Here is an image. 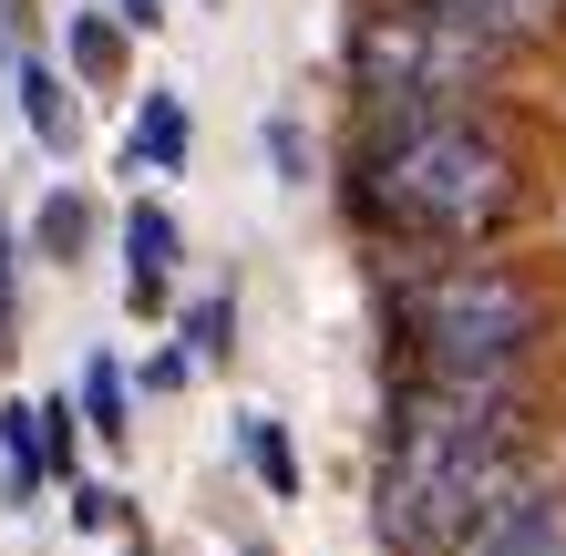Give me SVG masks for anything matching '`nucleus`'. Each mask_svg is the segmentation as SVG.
Wrapping results in <instances>:
<instances>
[{"label": "nucleus", "instance_id": "1", "mask_svg": "<svg viewBox=\"0 0 566 556\" xmlns=\"http://www.w3.org/2000/svg\"><path fill=\"white\" fill-rule=\"evenodd\" d=\"M525 495V402L515 381L412 371L381 443V536L402 556H453L484 515Z\"/></svg>", "mask_w": 566, "mask_h": 556}, {"label": "nucleus", "instance_id": "2", "mask_svg": "<svg viewBox=\"0 0 566 556\" xmlns=\"http://www.w3.org/2000/svg\"><path fill=\"white\" fill-rule=\"evenodd\" d=\"M515 207H525L515 145L484 135V124L453 114V104L381 114L371 145L350 155V217L371 227V238H402V248H474Z\"/></svg>", "mask_w": 566, "mask_h": 556}, {"label": "nucleus", "instance_id": "3", "mask_svg": "<svg viewBox=\"0 0 566 556\" xmlns=\"http://www.w3.org/2000/svg\"><path fill=\"white\" fill-rule=\"evenodd\" d=\"M546 319H556L546 289L515 269H484V258H453V269H422L391 289V331H402L412 371H453V381H515Z\"/></svg>", "mask_w": 566, "mask_h": 556}, {"label": "nucleus", "instance_id": "4", "mask_svg": "<svg viewBox=\"0 0 566 556\" xmlns=\"http://www.w3.org/2000/svg\"><path fill=\"white\" fill-rule=\"evenodd\" d=\"M340 62H350V83L371 93L381 114H402V104H453V93H474L505 52L474 42V31L443 21V11H412V0H360L350 31H340Z\"/></svg>", "mask_w": 566, "mask_h": 556}, {"label": "nucleus", "instance_id": "5", "mask_svg": "<svg viewBox=\"0 0 566 556\" xmlns=\"http://www.w3.org/2000/svg\"><path fill=\"white\" fill-rule=\"evenodd\" d=\"M453 556H566V495L525 484V495H515L505 515H484V526L463 536Z\"/></svg>", "mask_w": 566, "mask_h": 556}, {"label": "nucleus", "instance_id": "6", "mask_svg": "<svg viewBox=\"0 0 566 556\" xmlns=\"http://www.w3.org/2000/svg\"><path fill=\"white\" fill-rule=\"evenodd\" d=\"M412 11H443V21H463V31H474V42H494V52L556 42V31H566V0H412Z\"/></svg>", "mask_w": 566, "mask_h": 556}, {"label": "nucleus", "instance_id": "7", "mask_svg": "<svg viewBox=\"0 0 566 556\" xmlns=\"http://www.w3.org/2000/svg\"><path fill=\"white\" fill-rule=\"evenodd\" d=\"M124 269H135V279H124V289H135V310H165V279H176V217H165L155 196L124 217Z\"/></svg>", "mask_w": 566, "mask_h": 556}, {"label": "nucleus", "instance_id": "8", "mask_svg": "<svg viewBox=\"0 0 566 556\" xmlns=\"http://www.w3.org/2000/svg\"><path fill=\"white\" fill-rule=\"evenodd\" d=\"M11 83H21V114H31V135H42V145L62 155V145H73V83H62L42 52H21V62H11Z\"/></svg>", "mask_w": 566, "mask_h": 556}, {"label": "nucleus", "instance_id": "9", "mask_svg": "<svg viewBox=\"0 0 566 556\" xmlns=\"http://www.w3.org/2000/svg\"><path fill=\"white\" fill-rule=\"evenodd\" d=\"M186 145H196L186 93H145V114H135V166H145V176H165V166H186Z\"/></svg>", "mask_w": 566, "mask_h": 556}, {"label": "nucleus", "instance_id": "10", "mask_svg": "<svg viewBox=\"0 0 566 556\" xmlns=\"http://www.w3.org/2000/svg\"><path fill=\"white\" fill-rule=\"evenodd\" d=\"M238 453L269 474V495H298V443H289L279 412H238Z\"/></svg>", "mask_w": 566, "mask_h": 556}, {"label": "nucleus", "instance_id": "11", "mask_svg": "<svg viewBox=\"0 0 566 556\" xmlns=\"http://www.w3.org/2000/svg\"><path fill=\"white\" fill-rule=\"evenodd\" d=\"M0 464H11V495L31 505V484H42V402H0Z\"/></svg>", "mask_w": 566, "mask_h": 556}, {"label": "nucleus", "instance_id": "12", "mask_svg": "<svg viewBox=\"0 0 566 556\" xmlns=\"http://www.w3.org/2000/svg\"><path fill=\"white\" fill-rule=\"evenodd\" d=\"M31 238H42V258H83L93 248V196L83 186H52L42 217H31Z\"/></svg>", "mask_w": 566, "mask_h": 556}, {"label": "nucleus", "instance_id": "13", "mask_svg": "<svg viewBox=\"0 0 566 556\" xmlns=\"http://www.w3.org/2000/svg\"><path fill=\"white\" fill-rule=\"evenodd\" d=\"M73 73H83V83H114V73H124V21H104V11L73 21Z\"/></svg>", "mask_w": 566, "mask_h": 556}, {"label": "nucleus", "instance_id": "14", "mask_svg": "<svg viewBox=\"0 0 566 556\" xmlns=\"http://www.w3.org/2000/svg\"><path fill=\"white\" fill-rule=\"evenodd\" d=\"M83 422H93V433H104V443H124V371L104 361V350H93V361H83Z\"/></svg>", "mask_w": 566, "mask_h": 556}, {"label": "nucleus", "instance_id": "15", "mask_svg": "<svg viewBox=\"0 0 566 556\" xmlns=\"http://www.w3.org/2000/svg\"><path fill=\"white\" fill-rule=\"evenodd\" d=\"M227 319H238L227 300H196V310H186V340H196V361H227V350H238V340H227Z\"/></svg>", "mask_w": 566, "mask_h": 556}, {"label": "nucleus", "instance_id": "16", "mask_svg": "<svg viewBox=\"0 0 566 556\" xmlns=\"http://www.w3.org/2000/svg\"><path fill=\"white\" fill-rule=\"evenodd\" d=\"M42 464H52V474L73 464V412H62V402H42Z\"/></svg>", "mask_w": 566, "mask_h": 556}, {"label": "nucleus", "instance_id": "17", "mask_svg": "<svg viewBox=\"0 0 566 556\" xmlns=\"http://www.w3.org/2000/svg\"><path fill=\"white\" fill-rule=\"evenodd\" d=\"M31 52V0H0V62Z\"/></svg>", "mask_w": 566, "mask_h": 556}, {"label": "nucleus", "instance_id": "18", "mask_svg": "<svg viewBox=\"0 0 566 556\" xmlns=\"http://www.w3.org/2000/svg\"><path fill=\"white\" fill-rule=\"evenodd\" d=\"M269 155H279V166L298 176V166H310V135H298V124H269Z\"/></svg>", "mask_w": 566, "mask_h": 556}, {"label": "nucleus", "instance_id": "19", "mask_svg": "<svg viewBox=\"0 0 566 556\" xmlns=\"http://www.w3.org/2000/svg\"><path fill=\"white\" fill-rule=\"evenodd\" d=\"M11 279H21V269H11V227H0V310H11Z\"/></svg>", "mask_w": 566, "mask_h": 556}]
</instances>
